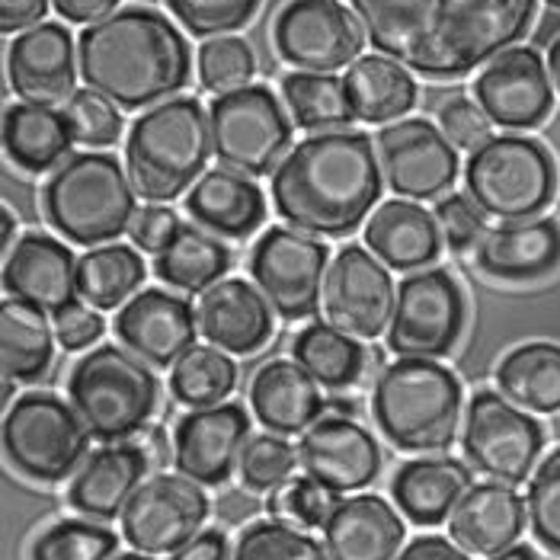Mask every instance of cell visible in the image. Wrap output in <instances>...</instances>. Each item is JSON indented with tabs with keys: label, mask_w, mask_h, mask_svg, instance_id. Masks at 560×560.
Listing matches in <instances>:
<instances>
[{
	"label": "cell",
	"mask_w": 560,
	"mask_h": 560,
	"mask_svg": "<svg viewBox=\"0 0 560 560\" xmlns=\"http://www.w3.org/2000/svg\"><path fill=\"white\" fill-rule=\"evenodd\" d=\"M378 55L430 81H455L532 30L535 0H349Z\"/></svg>",
	"instance_id": "6da1fadb"
},
{
	"label": "cell",
	"mask_w": 560,
	"mask_h": 560,
	"mask_svg": "<svg viewBox=\"0 0 560 560\" xmlns=\"http://www.w3.org/2000/svg\"><path fill=\"white\" fill-rule=\"evenodd\" d=\"M382 161L365 131H320L295 144L272 173L279 218L304 234H352L382 196Z\"/></svg>",
	"instance_id": "7a4b0ae2"
},
{
	"label": "cell",
	"mask_w": 560,
	"mask_h": 560,
	"mask_svg": "<svg viewBox=\"0 0 560 560\" xmlns=\"http://www.w3.org/2000/svg\"><path fill=\"white\" fill-rule=\"evenodd\" d=\"M78 61L84 84L122 109L164 103L192 71L183 33L148 7H122L90 23L78 39Z\"/></svg>",
	"instance_id": "3957f363"
},
{
	"label": "cell",
	"mask_w": 560,
	"mask_h": 560,
	"mask_svg": "<svg viewBox=\"0 0 560 560\" xmlns=\"http://www.w3.org/2000/svg\"><path fill=\"white\" fill-rule=\"evenodd\" d=\"M212 154V129L196 96H173L131 122L126 167L138 196L171 202L189 183H199Z\"/></svg>",
	"instance_id": "277c9868"
},
{
	"label": "cell",
	"mask_w": 560,
	"mask_h": 560,
	"mask_svg": "<svg viewBox=\"0 0 560 560\" xmlns=\"http://www.w3.org/2000/svg\"><path fill=\"white\" fill-rule=\"evenodd\" d=\"M462 382L432 359H397L372 388V417L404 452H442L462 420Z\"/></svg>",
	"instance_id": "5b68a950"
},
{
	"label": "cell",
	"mask_w": 560,
	"mask_h": 560,
	"mask_svg": "<svg viewBox=\"0 0 560 560\" xmlns=\"http://www.w3.org/2000/svg\"><path fill=\"white\" fill-rule=\"evenodd\" d=\"M48 224L71 244L96 247L122 237L138 215L135 186L113 154H71L43 186Z\"/></svg>",
	"instance_id": "8992f818"
},
{
	"label": "cell",
	"mask_w": 560,
	"mask_h": 560,
	"mask_svg": "<svg viewBox=\"0 0 560 560\" xmlns=\"http://www.w3.org/2000/svg\"><path fill=\"white\" fill-rule=\"evenodd\" d=\"M154 372L122 346H96L74 362L68 394L84 420L86 432L100 442H122L148 427L158 410Z\"/></svg>",
	"instance_id": "52a82bcc"
},
{
	"label": "cell",
	"mask_w": 560,
	"mask_h": 560,
	"mask_svg": "<svg viewBox=\"0 0 560 560\" xmlns=\"http://www.w3.org/2000/svg\"><path fill=\"white\" fill-rule=\"evenodd\" d=\"M465 183L483 215L528 221L555 202L558 167L548 148L535 138L500 135L471 151Z\"/></svg>",
	"instance_id": "ba28073f"
},
{
	"label": "cell",
	"mask_w": 560,
	"mask_h": 560,
	"mask_svg": "<svg viewBox=\"0 0 560 560\" xmlns=\"http://www.w3.org/2000/svg\"><path fill=\"white\" fill-rule=\"evenodd\" d=\"M90 432L61 397L30 390L3 417V455L23 477L58 483L81 471Z\"/></svg>",
	"instance_id": "9c48e42d"
},
{
	"label": "cell",
	"mask_w": 560,
	"mask_h": 560,
	"mask_svg": "<svg viewBox=\"0 0 560 560\" xmlns=\"http://www.w3.org/2000/svg\"><path fill=\"white\" fill-rule=\"evenodd\" d=\"M209 129L218 164L250 179L276 171L292 144V122L282 103L259 84L212 100Z\"/></svg>",
	"instance_id": "30bf717a"
},
{
	"label": "cell",
	"mask_w": 560,
	"mask_h": 560,
	"mask_svg": "<svg viewBox=\"0 0 560 560\" xmlns=\"http://www.w3.org/2000/svg\"><path fill=\"white\" fill-rule=\"evenodd\" d=\"M462 448L468 465L497 483L518 487L538 468L545 430L497 390H477L465 410Z\"/></svg>",
	"instance_id": "8fae6325"
},
{
	"label": "cell",
	"mask_w": 560,
	"mask_h": 560,
	"mask_svg": "<svg viewBox=\"0 0 560 560\" xmlns=\"http://www.w3.org/2000/svg\"><path fill=\"white\" fill-rule=\"evenodd\" d=\"M465 330V295L445 269H420L397 285L388 349L400 359H442Z\"/></svg>",
	"instance_id": "7c38bea8"
},
{
	"label": "cell",
	"mask_w": 560,
	"mask_h": 560,
	"mask_svg": "<svg viewBox=\"0 0 560 560\" xmlns=\"http://www.w3.org/2000/svg\"><path fill=\"white\" fill-rule=\"evenodd\" d=\"M327 259L330 250L324 241L292 228H269L250 250V276L282 320H302L324 299Z\"/></svg>",
	"instance_id": "4fadbf2b"
},
{
	"label": "cell",
	"mask_w": 560,
	"mask_h": 560,
	"mask_svg": "<svg viewBox=\"0 0 560 560\" xmlns=\"http://www.w3.org/2000/svg\"><path fill=\"white\" fill-rule=\"evenodd\" d=\"M209 497L196 480L183 475H158L131 497L122 513V538L138 555H176L209 518Z\"/></svg>",
	"instance_id": "5bb4252c"
},
{
	"label": "cell",
	"mask_w": 560,
	"mask_h": 560,
	"mask_svg": "<svg viewBox=\"0 0 560 560\" xmlns=\"http://www.w3.org/2000/svg\"><path fill=\"white\" fill-rule=\"evenodd\" d=\"M340 0H292L272 26L276 51L299 71L330 74L359 61L362 33Z\"/></svg>",
	"instance_id": "9a60e30c"
},
{
	"label": "cell",
	"mask_w": 560,
	"mask_h": 560,
	"mask_svg": "<svg viewBox=\"0 0 560 560\" xmlns=\"http://www.w3.org/2000/svg\"><path fill=\"white\" fill-rule=\"evenodd\" d=\"M397 292L382 259L349 244L330 259L324 282V311L330 327L352 340H375L394 317Z\"/></svg>",
	"instance_id": "2e32d148"
},
{
	"label": "cell",
	"mask_w": 560,
	"mask_h": 560,
	"mask_svg": "<svg viewBox=\"0 0 560 560\" xmlns=\"http://www.w3.org/2000/svg\"><path fill=\"white\" fill-rule=\"evenodd\" d=\"M385 183L404 199H439L458 179V154L427 119H404L378 131Z\"/></svg>",
	"instance_id": "e0dca14e"
},
{
	"label": "cell",
	"mask_w": 560,
	"mask_h": 560,
	"mask_svg": "<svg viewBox=\"0 0 560 560\" xmlns=\"http://www.w3.org/2000/svg\"><path fill=\"white\" fill-rule=\"evenodd\" d=\"M250 442V417L241 404H218L186 413L173 430V465L199 487H221L241 468Z\"/></svg>",
	"instance_id": "ac0fdd59"
},
{
	"label": "cell",
	"mask_w": 560,
	"mask_h": 560,
	"mask_svg": "<svg viewBox=\"0 0 560 560\" xmlns=\"http://www.w3.org/2000/svg\"><path fill=\"white\" fill-rule=\"evenodd\" d=\"M477 106L493 126L535 129L555 106L551 74L535 48H510L493 58L475 81Z\"/></svg>",
	"instance_id": "d6986e66"
},
{
	"label": "cell",
	"mask_w": 560,
	"mask_h": 560,
	"mask_svg": "<svg viewBox=\"0 0 560 560\" xmlns=\"http://www.w3.org/2000/svg\"><path fill=\"white\" fill-rule=\"evenodd\" d=\"M304 475L334 493L365 490L382 475L378 439L355 420L327 417L304 432L299 445Z\"/></svg>",
	"instance_id": "ffe728a7"
},
{
	"label": "cell",
	"mask_w": 560,
	"mask_h": 560,
	"mask_svg": "<svg viewBox=\"0 0 560 560\" xmlns=\"http://www.w3.org/2000/svg\"><path fill=\"white\" fill-rule=\"evenodd\" d=\"M199 314L186 299H176L164 289H148L135 295L116 314V337L154 369H173L186 352L196 349Z\"/></svg>",
	"instance_id": "44dd1931"
},
{
	"label": "cell",
	"mask_w": 560,
	"mask_h": 560,
	"mask_svg": "<svg viewBox=\"0 0 560 560\" xmlns=\"http://www.w3.org/2000/svg\"><path fill=\"white\" fill-rule=\"evenodd\" d=\"M78 259L48 234H23L3 259V289L45 314L78 304Z\"/></svg>",
	"instance_id": "7402d4cb"
},
{
	"label": "cell",
	"mask_w": 560,
	"mask_h": 560,
	"mask_svg": "<svg viewBox=\"0 0 560 560\" xmlns=\"http://www.w3.org/2000/svg\"><path fill=\"white\" fill-rule=\"evenodd\" d=\"M7 78L20 100L51 106L74 96V43L61 23H39L7 48Z\"/></svg>",
	"instance_id": "603a6c76"
},
{
	"label": "cell",
	"mask_w": 560,
	"mask_h": 560,
	"mask_svg": "<svg viewBox=\"0 0 560 560\" xmlns=\"http://www.w3.org/2000/svg\"><path fill=\"white\" fill-rule=\"evenodd\" d=\"M525 500L506 483H477L465 493L448 518L452 541L480 558H497L516 548L518 535L525 532Z\"/></svg>",
	"instance_id": "cb8c5ba5"
},
{
	"label": "cell",
	"mask_w": 560,
	"mask_h": 560,
	"mask_svg": "<svg viewBox=\"0 0 560 560\" xmlns=\"http://www.w3.org/2000/svg\"><path fill=\"white\" fill-rule=\"evenodd\" d=\"M477 266L503 282L545 279L560 266V224L555 218L506 221L483 234Z\"/></svg>",
	"instance_id": "d4e9b609"
},
{
	"label": "cell",
	"mask_w": 560,
	"mask_h": 560,
	"mask_svg": "<svg viewBox=\"0 0 560 560\" xmlns=\"http://www.w3.org/2000/svg\"><path fill=\"white\" fill-rule=\"evenodd\" d=\"M199 330L221 352L250 355L272 337V307L244 279H221L199 299Z\"/></svg>",
	"instance_id": "484cf974"
},
{
	"label": "cell",
	"mask_w": 560,
	"mask_h": 560,
	"mask_svg": "<svg viewBox=\"0 0 560 560\" xmlns=\"http://www.w3.org/2000/svg\"><path fill=\"white\" fill-rule=\"evenodd\" d=\"M144 475H148L144 448H138L131 442L103 445L74 475L71 487H68V503L81 516L100 518V522L119 518L131 503V497L141 490Z\"/></svg>",
	"instance_id": "4316f807"
},
{
	"label": "cell",
	"mask_w": 560,
	"mask_h": 560,
	"mask_svg": "<svg viewBox=\"0 0 560 560\" xmlns=\"http://www.w3.org/2000/svg\"><path fill=\"white\" fill-rule=\"evenodd\" d=\"M400 545L404 518L375 493L340 500L324 522V548L330 560H397Z\"/></svg>",
	"instance_id": "83f0119b"
},
{
	"label": "cell",
	"mask_w": 560,
	"mask_h": 560,
	"mask_svg": "<svg viewBox=\"0 0 560 560\" xmlns=\"http://www.w3.org/2000/svg\"><path fill=\"white\" fill-rule=\"evenodd\" d=\"M250 407L272 435H299L320 420L324 394L295 359H272L250 382Z\"/></svg>",
	"instance_id": "f1b7e54d"
},
{
	"label": "cell",
	"mask_w": 560,
	"mask_h": 560,
	"mask_svg": "<svg viewBox=\"0 0 560 560\" xmlns=\"http://www.w3.org/2000/svg\"><path fill=\"white\" fill-rule=\"evenodd\" d=\"M186 212L209 234L247 237L266 218V199L257 183H250V176L218 167L192 183L186 196Z\"/></svg>",
	"instance_id": "f546056e"
},
{
	"label": "cell",
	"mask_w": 560,
	"mask_h": 560,
	"mask_svg": "<svg viewBox=\"0 0 560 560\" xmlns=\"http://www.w3.org/2000/svg\"><path fill=\"white\" fill-rule=\"evenodd\" d=\"M471 468L455 458H417L407 462L394 480L390 497L400 513L417 525H439L471 490Z\"/></svg>",
	"instance_id": "4dcf8cb0"
},
{
	"label": "cell",
	"mask_w": 560,
	"mask_h": 560,
	"mask_svg": "<svg viewBox=\"0 0 560 560\" xmlns=\"http://www.w3.org/2000/svg\"><path fill=\"white\" fill-rule=\"evenodd\" d=\"M365 244L375 257L397 272H413L439 257L442 231L435 215L413 202H385L365 224Z\"/></svg>",
	"instance_id": "1f68e13d"
},
{
	"label": "cell",
	"mask_w": 560,
	"mask_h": 560,
	"mask_svg": "<svg viewBox=\"0 0 560 560\" xmlns=\"http://www.w3.org/2000/svg\"><path fill=\"white\" fill-rule=\"evenodd\" d=\"M74 144L68 116L39 106V103H16L3 113V151L7 158L30 173H45L58 167Z\"/></svg>",
	"instance_id": "d6a6232c"
},
{
	"label": "cell",
	"mask_w": 560,
	"mask_h": 560,
	"mask_svg": "<svg viewBox=\"0 0 560 560\" xmlns=\"http://www.w3.org/2000/svg\"><path fill=\"white\" fill-rule=\"evenodd\" d=\"M343 84L352 116L369 126L400 119L417 103L413 78L407 74L404 65L390 61L385 55H362L355 65H349Z\"/></svg>",
	"instance_id": "836d02e7"
},
{
	"label": "cell",
	"mask_w": 560,
	"mask_h": 560,
	"mask_svg": "<svg viewBox=\"0 0 560 560\" xmlns=\"http://www.w3.org/2000/svg\"><path fill=\"white\" fill-rule=\"evenodd\" d=\"M55 330L45 320V311L33 304L7 299L0 307V359L7 382H39L51 355H55Z\"/></svg>",
	"instance_id": "e575fe53"
},
{
	"label": "cell",
	"mask_w": 560,
	"mask_h": 560,
	"mask_svg": "<svg viewBox=\"0 0 560 560\" xmlns=\"http://www.w3.org/2000/svg\"><path fill=\"white\" fill-rule=\"evenodd\" d=\"M497 385L510 404L528 413L560 410V346L525 343L513 349L500 369Z\"/></svg>",
	"instance_id": "d590c367"
},
{
	"label": "cell",
	"mask_w": 560,
	"mask_h": 560,
	"mask_svg": "<svg viewBox=\"0 0 560 560\" xmlns=\"http://www.w3.org/2000/svg\"><path fill=\"white\" fill-rule=\"evenodd\" d=\"M231 250L215 234L202 231L199 224H183L179 234L171 241V247L154 259V272L161 282L183 292H209L224 279L231 269Z\"/></svg>",
	"instance_id": "8d00e7d4"
},
{
	"label": "cell",
	"mask_w": 560,
	"mask_h": 560,
	"mask_svg": "<svg viewBox=\"0 0 560 560\" xmlns=\"http://www.w3.org/2000/svg\"><path fill=\"white\" fill-rule=\"evenodd\" d=\"M292 355L324 388H349L365 372V349L359 340L327 324H311L292 343Z\"/></svg>",
	"instance_id": "74e56055"
},
{
	"label": "cell",
	"mask_w": 560,
	"mask_h": 560,
	"mask_svg": "<svg viewBox=\"0 0 560 560\" xmlns=\"http://www.w3.org/2000/svg\"><path fill=\"white\" fill-rule=\"evenodd\" d=\"M141 282H144V259L126 244H106L78 259V292L96 311L119 307L138 292Z\"/></svg>",
	"instance_id": "f35d334b"
},
{
	"label": "cell",
	"mask_w": 560,
	"mask_h": 560,
	"mask_svg": "<svg viewBox=\"0 0 560 560\" xmlns=\"http://www.w3.org/2000/svg\"><path fill=\"white\" fill-rule=\"evenodd\" d=\"M282 100L292 113V122L307 131H337L352 122L346 84L334 74H285Z\"/></svg>",
	"instance_id": "ab89813d"
},
{
	"label": "cell",
	"mask_w": 560,
	"mask_h": 560,
	"mask_svg": "<svg viewBox=\"0 0 560 560\" xmlns=\"http://www.w3.org/2000/svg\"><path fill=\"white\" fill-rule=\"evenodd\" d=\"M237 385V369L215 346H196L171 372V394L183 407L206 410L218 407Z\"/></svg>",
	"instance_id": "60d3db41"
},
{
	"label": "cell",
	"mask_w": 560,
	"mask_h": 560,
	"mask_svg": "<svg viewBox=\"0 0 560 560\" xmlns=\"http://www.w3.org/2000/svg\"><path fill=\"white\" fill-rule=\"evenodd\" d=\"M116 548V532L86 518H61L33 541L30 560H113Z\"/></svg>",
	"instance_id": "b9f144b4"
},
{
	"label": "cell",
	"mask_w": 560,
	"mask_h": 560,
	"mask_svg": "<svg viewBox=\"0 0 560 560\" xmlns=\"http://www.w3.org/2000/svg\"><path fill=\"white\" fill-rule=\"evenodd\" d=\"M231 560H330L327 548L285 522H254L234 545Z\"/></svg>",
	"instance_id": "7bdbcfd3"
},
{
	"label": "cell",
	"mask_w": 560,
	"mask_h": 560,
	"mask_svg": "<svg viewBox=\"0 0 560 560\" xmlns=\"http://www.w3.org/2000/svg\"><path fill=\"white\" fill-rule=\"evenodd\" d=\"M295 465H299V448H292L285 439L272 432H262V435H250V442L244 445L237 471L250 493H272L292 480Z\"/></svg>",
	"instance_id": "ee69618b"
},
{
	"label": "cell",
	"mask_w": 560,
	"mask_h": 560,
	"mask_svg": "<svg viewBox=\"0 0 560 560\" xmlns=\"http://www.w3.org/2000/svg\"><path fill=\"white\" fill-rule=\"evenodd\" d=\"M254 71H257V61L244 39L221 36L199 48V81L218 96L250 86Z\"/></svg>",
	"instance_id": "f6af8a7d"
},
{
	"label": "cell",
	"mask_w": 560,
	"mask_h": 560,
	"mask_svg": "<svg viewBox=\"0 0 560 560\" xmlns=\"http://www.w3.org/2000/svg\"><path fill=\"white\" fill-rule=\"evenodd\" d=\"M334 506H337V493L320 487L311 477H295L282 483L279 490L269 493V503H266L272 522H285L295 528H324Z\"/></svg>",
	"instance_id": "bcb514c9"
},
{
	"label": "cell",
	"mask_w": 560,
	"mask_h": 560,
	"mask_svg": "<svg viewBox=\"0 0 560 560\" xmlns=\"http://www.w3.org/2000/svg\"><path fill=\"white\" fill-rule=\"evenodd\" d=\"M68 126L78 144L86 148H109L122 138V116L119 106L109 103L103 93L96 90H74V96L65 106Z\"/></svg>",
	"instance_id": "7dc6e473"
},
{
	"label": "cell",
	"mask_w": 560,
	"mask_h": 560,
	"mask_svg": "<svg viewBox=\"0 0 560 560\" xmlns=\"http://www.w3.org/2000/svg\"><path fill=\"white\" fill-rule=\"evenodd\" d=\"M525 510L532 522V535L548 551L560 555V448L551 452L532 475Z\"/></svg>",
	"instance_id": "c3c4849f"
},
{
	"label": "cell",
	"mask_w": 560,
	"mask_h": 560,
	"mask_svg": "<svg viewBox=\"0 0 560 560\" xmlns=\"http://www.w3.org/2000/svg\"><path fill=\"white\" fill-rule=\"evenodd\" d=\"M167 7L192 36H228L257 16L259 0H167Z\"/></svg>",
	"instance_id": "681fc988"
},
{
	"label": "cell",
	"mask_w": 560,
	"mask_h": 560,
	"mask_svg": "<svg viewBox=\"0 0 560 560\" xmlns=\"http://www.w3.org/2000/svg\"><path fill=\"white\" fill-rule=\"evenodd\" d=\"M439 126L445 131V138L462 151H477L483 141H490V119L468 96L448 100L439 109Z\"/></svg>",
	"instance_id": "f907efd6"
},
{
	"label": "cell",
	"mask_w": 560,
	"mask_h": 560,
	"mask_svg": "<svg viewBox=\"0 0 560 560\" xmlns=\"http://www.w3.org/2000/svg\"><path fill=\"white\" fill-rule=\"evenodd\" d=\"M435 224L452 250H468L483 234V212L471 196H445L435 206Z\"/></svg>",
	"instance_id": "816d5d0a"
},
{
	"label": "cell",
	"mask_w": 560,
	"mask_h": 560,
	"mask_svg": "<svg viewBox=\"0 0 560 560\" xmlns=\"http://www.w3.org/2000/svg\"><path fill=\"white\" fill-rule=\"evenodd\" d=\"M179 215L173 209L164 206H148V209H138V215L131 221V244L135 250H144V254H164L171 247V241L179 234Z\"/></svg>",
	"instance_id": "f5cc1de1"
},
{
	"label": "cell",
	"mask_w": 560,
	"mask_h": 560,
	"mask_svg": "<svg viewBox=\"0 0 560 560\" xmlns=\"http://www.w3.org/2000/svg\"><path fill=\"white\" fill-rule=\"evenodd\" d=\"M106 330V320L100 317V311H90L84 304H74L61 314H55V337L68 352H78L93 346Z\"/></svg>",
	"instance_id": "db71d44e"
},
{
	"label": "cell",
	"mask_w": 560,
	"mask_h": 560,
	"mask_svg": "<svg viewBox=\"0 0 560 560\" xmlns=\"http://www.w3.org/2000/svg\"><path fill=\"white\" fill-rule=\"evenodd\" d=\"M48 0H0V30L3 33H26L39 26Z\"/></svg>",
	"instance_id": "11a10c76"
},
{
	"label": "cell",
	"mask_w": 560,
	"mask_h": 560,
	"mask_svg": "<svg viewBox=\"0 0 560 560\" xmlns=\"http://www.w3.org/2000/svg\"><path fill=\"white\" fill-rule=\"evenodd\" d=\"M397 560H471L468 551H462L458 545L445 541V538H435V535H427V538H417L410 541Z\"/></svg>",
	"instance_id": "9f6ffc18"
},
{
	"label": "cell",
	"mask_w": 560,
	"mask_h": 560,
	"mask_svg": "<svg viewBox=\"0 0 560 560\" xmlns=\"http://www.w3.org/2000/svg\"><path fill=\"white\" fill-rule=\"evenodd\" d=\"M119 0H51L61 20L68 23H96L109 13H116Z\"/></svg>",
	"instance_id": "6f0895ef"
},
{
	"label": "cell",
	"mask_w": 560,
	"mask_h": 560,
	"mask_svg": "<svg viewBox=\"0 0 560 560\" xmlns=\"http://www.w3.org/2000/svg\"><path fill=\"white\" fill-rule=\"evenodd\" d=\"M231 548H228V538H224V532H202V535H196L183 551H176L171 560H231Z\"/></svg>",
	"instance_id": "680465c9"
},
{
	"label": "cell",
	"mask_w": 560,
	"mask_h": 560,
	"mask_svg": "<svg viewBox=\"0 0 560 560\" xmlns=\"http://www.w3.org/2000/svg\"><path fill=\"white\" fill-rule=\"evenodd\" d=\"M254 497H244V493H228V497H221V503H218V513L221 518H228V522H241V518L254 516Z\"/></svg>",
	"instance_id": "91938a15"
},
{
	"label": "cell",
	"mask_w": 560,
	"mask_h": 560,
	"mask_svg": "<svg viewBox=\"0 0 560 560\" xmlns=\"http://www.w3.org/2000/svg\"><path fill=\"white\" fill-rule=\"evenodd\" d=\"M548 74H551V84L558 86L560 93V36L548 48Z\"/></svg>",
	"instance_id": "94428289"
},
{
	"label": "cell",
	"mask_w": 560,
	"mask_h": 560,
	"mask_svg": "<svg viewBox=\"0 0 560 560\" xmlns=\"http://www.w3.org/2000/svg\"><path fill=\"white\" fill-rule=\"evenodd\" d=\"M490 560H538V555L528 545H516V548H510V551H503V555H497V558Z\"/></svg>",
	"instance_id": "6125c7cd"
},
{
	"label": "cell",
	"mask_w": 560,
	"mask_h": 560,
	"mask_svg": "<svg viewBox=\"0 0 560 560\" xmlns=\"http://www.w3.org/2000/svg\"><path fill=\"white\" fill-rule=\"evenodd\" d=\"M10 244H13V215L3 209V247L10 250Z\"/></svg>",
	"instance_id": "be15d7a7"
},
{
	"label": "cell",
	"mask_w": 560,
	"mask_h": 560,
	"mask_svg": "<svg viewBox=\"0 0 560 560\" xmlns=\"http://www.w3.org/2000/svg\"><path fill=\"white\" fill-rule=\"evenodd\" d=\"M113 560H154V558H151V555H138V551H135V555H119V558H113Z\"/></svg>",
	"instance_id": "e7e4bbea"
},
{
	"label": "cell",
	"mask_w": 560,
	"mask_h": 560,
	"mask_svg": "<svg viewBox=\"0 0 560 560\" xmlns=\"http://www.w3.org/2000/svg\"><path fill=\"white\" fill-rule=\"evenodd\" d=\"M548 3H551V7H558V10H560V0H548Z\"/></svg>",
	"instance_id": "03108f58"
}]
</instances>
